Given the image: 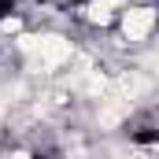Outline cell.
<instances>
[{
  "instance_id": "obj_1",
  "label": "cell",
  "mask_w": 159,
  "mask_h": 159,
  "mask_svg": "<svg viewBox=\"0 0 159 159\" xmlns=\"http://www.w3.org/2000/svg\"><path fill=\"white\" fill-rule=\"evenodd\" d=\"M15 4H19V0H0V26L15 15Z\"/></svg>"
},
{
  "instance_id": "obj_2",
  "label": "cell",
  "mask_w": 159,
  "mask_h": 159,
  "mask_svg": "<svg viewBox=\"0 0 159 159\" xmlns=\"http://www.w3.org/2000/svg\"><path fill=\"white\" fill-rule=\"evenodd\" d=\"M52 4H63V7H89V4H96V0H52Z\"/></svg>"
}]
</instances>
